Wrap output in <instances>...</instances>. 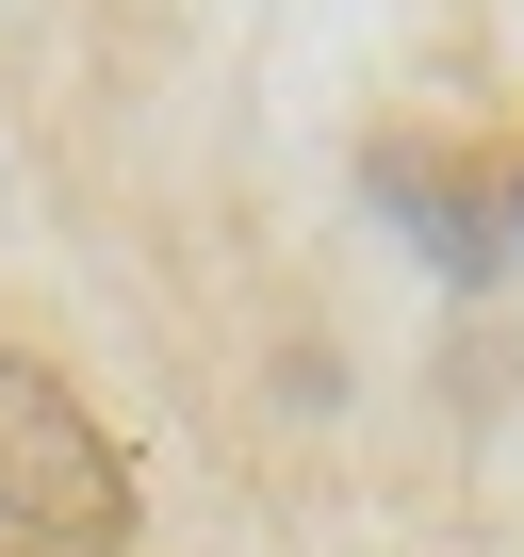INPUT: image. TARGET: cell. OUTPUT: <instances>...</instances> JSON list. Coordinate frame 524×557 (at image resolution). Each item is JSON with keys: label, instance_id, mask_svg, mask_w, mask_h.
I'll list each match as a JSON object with an SVG mask.
<instances>
[{"label": "cell", "instance_id": "3957f363", "mask_svg": "<svg viewBox=\"0 0 524 557\" xmlns=\"http://www.w3.org/2000/svg\"><path fill=\"white\" fill-rule=\"evenodd\" d=\"M508 213H524V181H508Z\"/></svg>", "mask_w": 524, "mask_h": 557}, {"label": "cell", "instance_id": "7a4b0ae2", "mask_svg": "<svg viewBox=\"0 0 524 557\" xmlns=\"http://www.w3.org/2000/svg\"><path fill=\"white\" fill-rule=\"evenodd\" d=\"M0 557H50V541H17V524H0Z\"/></svg>", "mask_w": 524, "mask_h": 557}, {"label": "cell", "instance_id": "6da1fadb", "mask_svg": "<svg viewBox=\"0 0 524 557\" xmlns=\"http://www.w3.org/2000/svg\"><path fill=\"white\" fill-rule=\"evenodd\" d=\"M0 524L50 557H115V524H132V459L34 345H0Z\"/></svg>", "mask_w": 524, "mask_h": 557}]
</instances>
